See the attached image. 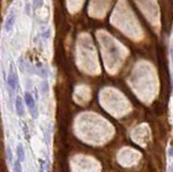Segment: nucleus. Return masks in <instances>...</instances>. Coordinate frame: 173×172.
Instances as JSON below:
<instances>
[{
	"label": "nucleus",
	"mask_w": 173,
	"mask_h": 172,
	"mask_svg": "<svg viewBox=\"0 0 173 172\" xmlns=\"http://www.w3.org/2000/svg\"><path fill=\"white\" fill-rule=\"evenodd\" d=\"M24 103L26 105V107L28 108V112H29L30 116H32L34 119L38 118V108H37V103H36L35 97H32L29 92H25L24 94Z\"/></svg>",
	"instance_id": "f257e3e1"
},
{
	"label": "nucleus",
	"mask_w": 173,
	"mask_h": 172,
	"mask_svg": "<svg viewBox=\"0 0 173 172\" xmlns=\"http://www.w3.org/2000/svg\"><path fill=\"white\" fill-rule=\"evenodd\" d=\"M25 103L20 95H16L15 102H14V107H15V113L19 117H24L25 116Z\"/></svg>",
	"instance_id": "f03ea898"
},
{
	"label": "nucleus",
	"mask_w": 173,
	"mask_h": 172,
	"mask_svg": "<svg viewBox=\"0 0 173 172\" xmlns=\"http://www.w3.org/2000/svg\"><path fill=\"white\" fill-rule=\"evenodd\" d=\"M16 84H17L16 76L13 75V72L11 70L10 74H9V76H8V88L11 90V93L16 90Z\"/></svg>",
	"instance_id": "7ed1b4c3"
},
{
	"label": "nucleus",
	"mask_w": 173,
	"mask_h": 172,
	"mask_svg": "<svg viewBox=\"0 0 173 172\" xmlns=\"http://www.w3.org/2000/svg\"><path fill=\"white\" fill-rule=\"evenodd\" d=\"M5 154H7V158H8V161L10 162H13L14 161V158H13V153L11 151L10 146H7V149H5Z\"/></svg>",
	"instance_id": "0eeeda50"
},
{
	"label": "nucleus",
	"mask_w": 173,
	"mask_h": 172,
	"mask_svg": "<svg viewBox=\"0 0 173 172\" xmlns=\"http://www.w3.org/2000/svg\"><path fill=\"white\" fill-rule=\"evenodd\" d=\"M172 170H173V169H172Z\"/></svg>",
	"instance_id": "1a4fd4ad"
},
{
	"label": "nucleus",
	"mask_w": 173,
	"mask_h": 172,
	"mask_svg": "<svg viewBox=\"0 0 173 172\" xmlns=\"http://www.w3.org/2000/svg\"><path fill=\"white\" fill-rule=\"evenodd\" d=\"M13 172H23V167H22V162L19 159H16L13 161Z\"/></svg>",
	"instance_id": "423d86ee"
},
{
	"label": "nucleus",
	"mask_w": 173,
	"mask_h": 172,
	"mask_svg": "<svg viewBox=\"0 0 173 172\" xmlns=\"http://www.w3.org/2000/svg\"><path fill=\"white\" fill-rule=\"evenodd\" d=\"M169 154H170V156H173V147H171L169 149Z\"/></svg>",
	"instance_id": "6e6552de"
},
{
	"label": "nucleus",
	"mask_w": 173,
	"mask_h": 172,
	"mask_svg": "<svg viewBox=\"0 0 173 172\" xmlns=\"http://www.w3.org/2000/svg\"><path fill=\"white\" fill-rule=\"evenodd\" d=\"M16 155H17V159H19L21 162L25 161V157H26V154H25V148L23 146V144H17L16 146Z\"/></svg>",
	"instance_id": "20e7f679"
},
{
	"label": "nucleus",
	"mask_w": 173,
	"mask_h": 172,
	"mask_svg": "<svg viewBox=\"0 0 173 172\" xmlns=\"http://www.w3.org/2000/svg\"><path fill=\"white\" fill-rule=\"evenodd\" d=\"M40 89H41V93H42L43 95L48 94L49 93V84H48V81H47V80L41 81Z\"/></svg>",
	"instance_id": "39448f33"
}]
</instances>
